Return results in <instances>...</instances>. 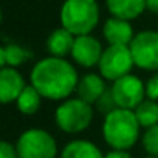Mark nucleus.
Here are the masks:
<instances>
[{"label": "nucleus", "instance_id": "obj_1", "mask_svg": "<svg viewBox=\"0 0 158 158\" xmlns=\"http://www.w3.org/2000/svg\"><path fill=\"white\" fill-rule=\"evenodd\" d=\"M79 76L71 62L65 57L47 56L37 60L30 73V84L51 101H64L76 92Z\"/></svg>", "mask_w": 158, "mask_h": 158}, {"label": "nucleus", "instance_id": "obj_2", "mask_svg": "<svg viewBox=\"0 0 158 158\" xmlns=\"http://www.w3.org/2000/svg\"><path fill=\"white\" fill-rule=\"evenodd\" d=\"M139 129L141 126L135 116V112L118 107L104 116L102 136L112 149L127 150L136 144Z\"/></svg>", "mask_w": 158, "mask_h": 158}, {"label": "nucleus", "instance_id": "obj_3", "mask_svg": "<svg viewBox=\"0 0 158 158\" xmlns=\"http://www.w3.org/2000/svg\"><path fill=\"white\" fill-rule=\"evenodd\" d=\"M60 27L71 31L74 36L92 34L101 19V11L96 0H65L60 6Z\"/></svg>", "mask_w": 158, "mask_h": 158}, {"label": "nucleus", "instance_id": "obj_4", "mask_svg": "<svg viewBox=\"0 0 158 158\" xmlns=\"http://www.w3.org/2000/svg\"><path fill=\"white\" fill-rule=\"evenodd\" d=\"M95 109L92 104L82 101L81 98H68L64 99L56 112L54 123L65 133H81L93 121Z\"/></svg>", "mask_w": 158, "mask_h": 158}, {"label": "nucleus", "instance_id": "obj_5", "mask_svg": "<svg viewBox=\"0 0 158 158\" xmlns=\"http://www.w3.org/2000/svg\"><path fill=\"white\" fill-rule=\"evenodd\" d=\"M19 158H56L57 144L51 133L44 129H28L17 138Z\"/></svg>", "mask_w": 158, "mask_h": 158}, {"label": "nucleus", "instance_id": "obj_6", "mask_svg": "<svg viewBox=\"0 0 158 158\" xmlns=\"http://www.w3.org/2000/svg\"><path fill=\"white\" fill-rule=\"evenodd\" d=\"M133 67L135 62L129 45H109L107 48H104L101 60L98 64L99 74L106 81L112 82L129 74Z\"/></svg>", "mask_w": 158, "mask_h": 158}, {"label": "nucleus", "instance_id": "obj_7", "mask_svg": "<svg viewBox=\"0 0 158 158\" xmlns=\"http://www.w3.org/2000/svg\"><path fill=\"white\" fill-rule=\"evenodd\" d=\"M129 47L135 67L146 71H158V31L144 30L136 33Z\"/></svg>", "mask_w": 158, "mask_h": 158}, {"label": "nucleus", "instance_id": "obj_8", "mask_svg": "<svg viewBox=\"0 0 158 158\" xmlns=\"http://www.w3.org/2000/svg\"><path fill=\"white\" fill-rule=\"evenodd\" d=\"M110 89L116 106L121 109L135 110L146 99V82L132 73L116 79Z\"/></svg>", "mask_w": 158, "mask_h": 158}, {"label": "nucleus", "instance_id": "obj_9", "mask_svg": "<svg viewBox=\"0 0 158 158\" xmlns=\"http://www.w3.org/2000/svg\"><path fill=\"white\" fill-rule=\"evenodd\" d=\"M102 51L104 48L99 39H96L92 34H84V36H76L70 56L77 65L84 68H92L99 64Z\"/></svg>", "mask_w": 158, "mask_h": 158}, {"label": "nucleus", "instance_id": "obj_10", "mask_svg": "<svg viewBox=\"0 0 158 158\" xmlns=\"http://www.w3.org/2000/svg\"><path fill=\"white\" fill-rule=\"evenodd\" d=\"M27 82L22 73L14 67H3L0 70V102L2 104H13L17 101Z\"/></svg>", "mask_w": 158, "mask_h": 158}, {"label": "nucleus", "instance_id": "obj_11", "mask_svg": "<svg viewBox=\"0 0 158 158\" xmlns=\"http://www.w3.org/2000/svg\"><path fill=\"white\" fill-rule=\"evenodd\" d=\"M102 36L109 45H130L135 31L129 20L112 16L102 25Z\"/></svg>", "mask_w": 158, "mask_h": 158}, {"label": "nucleus", "instance_id": "obj_12", "mask_svg": "<svg viewBox=\"0 0 158 158\" xmlns=\"http://www.w3.org/2000/svg\"><path fill=\"white\" fill-rule=\"evenodd\" d=\"M106 90H107L106 79L99 73H87L82 77H79L76 95L82 101L95 106L96 101L104 95Z\"/></svg>", "mask_w": 158, "mask_h": 158}, {"label": "nucleus", "instance_id": "obj_13", "mask_svg": "<svg viewBox=\"0 0 158 158\" xmlns=\"http://www.w3.org/2000/svg\"><path fill=\"white\" fill-rule=\"evenodd\" d=\"M74 39L76 36L68 31L64 27H59L56 30H53L45 42L47 51L50 53V56H56V57H65L68 54H71L73 45H74Z\"/></svg>", "mask_w": 158, "mask_h": 158}, {"label": "nucleus", "instance_id": "obj_14", "mask_svg": "<svg viewBox=\"0 0 158 158\" xmlns=\"http://www.w3.org/2000/svg\"><path fill=\"white\" fill-rule=\"evenodd\" d=\"M106 6L110 16L129 22L138 19L147 10L146 0H106Z\"/></svg>", "mask_w": 158, "mask_h": 158}, {"label": "nucleus", "instance_id": "obj_15", "mask_svg": "<svg viewBox=\"0 0 158 158\" xmlns=\"http://www.w3.org/2000/svg\"><path fill=\"white\" fill-rule=\"evenodd\" d=\"M34 57V53L19 44H6L0 47V67H20L25 62L31 60Z\"/></svg>", "mask_w": 158, "mask_h": 158}, {"label": "nucleus", "instance_id": "obj_16", "mask_svg": "<svg viewBox=\"0 0 158 158\" xmlns=\"http://www.w3.org/2000/svg\"><path fill=\"white\" fill-rule=\"evenodd\" d=\"M60 158H104V155L95 143L87 139H74L62 149Z\"/></svg>", "mask_w": 158, "mask_h": 158}, {"label": "nucleus", "instance_id": "obj_17", "mask_svg": "<svg viewBox=\"0 0 158 158\" xmlns=\"http://www.w3.org/2000/svg\"><path fill=\"white\" fill-rule=\"evenodd\" d=\"M42 99L44 96L36 90L34 85L27 84V87L23 89V92L20 93V96L16 101V107L22 115H34L39 112L40 106H42Z\"/></svg>", "mask_w": 158, "mask_h": 158}, {"label": "nucleus", "instance_id": "obj_18", "mask_svg": "<svg viewBox=\"0 0 158 158\" xmlns=\"http://www.w3.org/2000/svg\"><path fill=\"white\" fill-rule=\"evenodd\" d=\"M133 112H135V116L141 127L149 129V127L158 124V101L146 98Z\"/></svg>", "mask_w": 158, "mask_h": 158}, {"label": "nucleus", "instance_id": "obj_19", "mask_svg": "<svg viewBox=\"0 0 158 158\" xmlns=\"http://www.w3.org/2000/svg\"><path fill=\"white\" fill-rule=\"evenodd\" d=\"M141 143H143L144 150H146L149 155L158 156V124H155V126L146 129V132L143 133Z\"/></svg>", "mask_w": 158, "mask_h": 158}, {"label": "nucleus", "instance_id": "obj_20", "mask_svg": "<svg viewBox=\"0 0 158 158\" xmlns=\"http://www.w3.org/2000/svg\"><path fill=\"white\" fill-rule=\"evenodd\" d=\"M95 109L101 113V115H109L110 112H113L115 109H118V106H116V102H115V98H113V95H112V89H107L106 92H104V95L96 101V104H95Z\"/></svg>", "mask_w": 158, "mask_h": 158}, {"label": "nucleus", "instance_id": "obj_21", "mask_svg": "<svg viewBox=\"0 0 158 158\" xmlns=\"http://www.w3.org/2000/svg\"><path fill=\"white\" fill-rule=\"evenodd\" d=\"M146 98L158 101V71L146 81Z\"/></svg>", "mask_w": 158, "mask_h": 158}, {"label": "nucleus", "instance_id": "obj_22", "mask_svg": "<svg viewBox=\"0 0 158 158\" xmlns=\"http://www.w3.org/2000/svg\"><path fill=\"white\" fill-rule=\"evenodd\" d=\"M0 158H19L16 146L8 141H2L0 143Z\"/></svg>", "mask_w": 158, "mask_h": 158}, {"label": "nucleus", "instance_id": "obj_23", "mask_svg": "<svg viewBox=\"0 0 158 158\" xmlns=\"http://www.w3.org/2000/svg\"><path fill=\"white\" fill-rule=\"evenodd\" d=\"M104 158H133L127 150H121V149H113L109 153L104 155Z\"/></svg>", "mask_w": 158, "mask_h": 158}, {"label": "nucleus", "instance_id": "obj_24", "mask_svg": "<svg viewBox=\"0 0 158 158\" xmlns=\"http://www.w3.org/2000/svg\"><path fill=\"white\" fill-rule=\"evenodd\" d=\"M146 8L152 14L158 16V0H146Z\"/></svg>", "mask_w": 158, "mask_h": 158}, {"label": "nucleus", "instance_id": "obj_25", "mask_svg": "<svg viewBox=\"0 0 158 158\" xmlns=\"http://www.w3.org/2000/svg\"><path fill=\"white\" fill-rule=\"evenodd\" d=\"M146 158H158V156H152V155H149V156H146Z\"/></svg>", "mask_w": 158, "mask_h": 158}]
</instances>
